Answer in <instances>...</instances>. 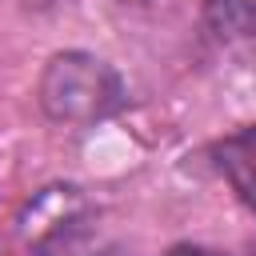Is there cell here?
<instances>
[{
    "label": "cell",
    "mask_w": 256,
    "mask_h": 256,
    "mask_svg": "<svg viewBox=\"0 0 256 256\" xmlns=\"http://www.w3.org/2000/svg\"><path fill=\"white\" fill-rule=\"evenodd\" d=\"M36 100L48 120L68 124V128H92V124L112 120L128 104V88L104 56L68 48L44 64Z\"/></svg>",
    "instance_id": "1"
},
{
    "label": "cell",
    "mask_w": 256,
    "mask_h": 256,
    "mask_svg": "<svg viewBox=\"0 0 256 256\" xmlns=\"http://www.w3.org/2000/svg\"><path fill=\"white\" fill-rule=\"evenodd\" d=\"M92 208L72 184L44 188L20 216L24 248L32 256H80V244L88 240Z\"/></svg>",
    "instance_id": "2"
},
{
    "label": "cell",
    "mask_w": 256,
    "mask_h": 256,
    "mask_svg": "<svg viewBox=\"0 0 256 256\" xmlns=\"http://www.w3.org/2000/svg\"><path fill=\"white\" fill-rule=\"evenodd\" d=\"M212 164L232 188V196L256 212V124H244L212 144Z\"/></svg>",
    "instance_id": "3"
},
{
    "label": "cell",
    "mask_w": 256,
    "mask_h": 256,
    "mask_svg": "<svg viewBox=\"0 0 256 256\" xmlns=\"http://www.w3.org/2000/svg\"><path fill=\"white\" fill-rule=\"evenodd\" d=\"M204 20L220 40L256 36V4H248V0H208Z\"/></svg>",
    "instance_id": "4"
},
{
    "label": "cell",
    "mask_w": 256,
    "mask_h": 256,
    "mask_svg": "<svg viewBox=\"0 0 256 256\" xmlns=\"http://www.w3.org/2000/svg\"><path fill=\"white\" fill-rule=\"evenodd\" d=\"M80 256H132V252L120 248V244H100V248H84Z\"/></svg>",
    "instance_id": "5"
},
{
    "label": "cell",
    "mask_w": 256,
    "mask_h": 256,
    "mask_svg": "<svg viewBox=\"0 0 256 256\" xmlns=\"http://www.w3.org/2000/svg\"><path fill=\"white\" fill-rule=\"evenodd\" d=\"M168 256H220V252H208V248H196V244H180V248H172Z\"/></svg>",
    "instance_id": "6"
},
{
    "label": "cell",
    "mask_w": 256,
    "mask_h": 256,
    "mask_svg": "<svg viewBox=\"0 0 256 256\" xmlns=\"http://www.w3.org/2000/svg\"><path fill=\"white\" fill-rule=\"evenodd\" d=\"M16 4H24V8H52L56 0H16Z\"/></svg>",
    "instance_id": "7"
}]
</instances>
